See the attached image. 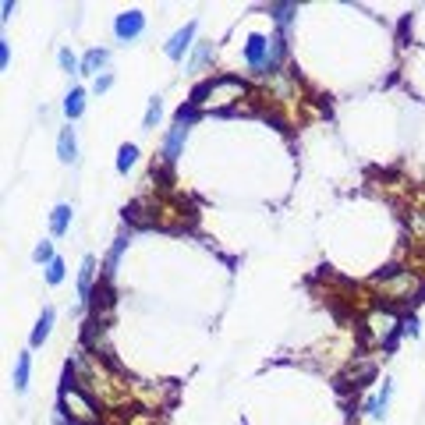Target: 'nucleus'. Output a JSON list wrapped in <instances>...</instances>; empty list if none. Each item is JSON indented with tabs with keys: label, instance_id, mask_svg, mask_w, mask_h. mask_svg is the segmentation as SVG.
<instances>
[{
	"label": "nucleus",
	"instance_id": "obj_1",
	"mask_svg": "<svg viewBox=\"0 0 425 425\" xmlns=\"http://www.w3.org/2000/svg\"><path fill=\"white\" fill-rule=\"evenodd\" d=\"M284 57H287V33H273V36L252 33L248 43H245V64L259 78L277 75L280 64H284Z\"/></svg>",
	"mask_w": 425,
	"mask_h": 425
},
{
	"label": "nucleus",
	"instance_id": "obj_2",
	"mask_svg": "<svg viewBox=\"0 0 425 425\" xmlns=\"http://www.w3.org/2000/svg\"><path fill=\"white\" fill-rule=\"evenodd\" d=\"M64 418H71L75 425H100V411L96 404L85 397L78 386H60V408H57Z\"/></svg>",
	"mask_w": 425,
	"mask_h": 425
},
{
	"label": "nucleus",
	"instance_id": "obj_3",
	"mask_svg": "<svg viewBox=\"0 0 425 425\" xmlns=\"http://www.w3.org/2000/svg\"><path fill=\"white\" fill-rule=\"evenodd\" d=\"M376 284H379L383 294L393 298V301L411 298V291L418 287V280H415L411 269H383V273H376Z\"/></svg>",
	"mask_w": 425,
	"mask_h": 425
},
{
	"label": "nucleus",
	"instance_id": "obj_4",
	"mask_svg": "<svg viewBox=\"0 0 425 425\" xmlns=\"http://www.w3.org/2000/svg\"><path fill=\"white\" fill-rule=\"evenodd\" d=\"M142 33H145V15L142 11H120L117 18H114V36H117V43H135V39H142Z\"/></svg>",
	"mask_w": 425,
	"mask_h": 425
},
{
	"label": "nucleus",
	"instance_id": "obj_5",
	"mask_svg": "<svg viewBox=\"0 0 425 425\" xmlns=\"http://www.w3.org/2000/svg\"><path fill=\"white\" fill-rule=\"evenodd\" d=\"M195 36H199V21H188L185 28H177V33L163 43V53L170 60H185V53L195 50Z\"/></svg>",
	"mask_w": 425,
	"mask_h": 425
},
{
	"label": "nucleus",
	"instance_id": "obj_6",
	"mask_svg": "<svg viewBox=\"0 0 425 425\" xmlns=\"http://www.w3.org/2000/svg\"><path fill=\"white\" fill-rule=\"evenodd\" d=\"M185 142H188V125L174 120V128L163 135V160L167 163H177L181 156H185Z\"/></svg>",
	"mask_w": 425,
	"mask_h": 425
},
{
	"label": "nucleus",
	"instance_id": "obj_7",
	"mask_svg": "<svg viewBox=\"0 0 425 425\" xmlns=\"http://www.w3.org/2000/svg\"><path fill=\"white\" fill-rule=\"evenodd\" d=\"M93 294H96V259L85 255L82 269H78V305H89Z\"/></svg>",
	"mask_w": 425,
	"mask_h": 425
},
{
	"label": "nucleus",
	"instance_id": "obj_8",
	"mask_svg": "<svg viewBox=\"0 0 425 425\" xmlns=\"http://www.w3.org/2000/svg\"><path fill=\"white\" fill-rule=\"evenodd\" d=\"M107 64H110V50L93 46V50H85V57H82V75H89L96 82L100 75H107Z\"/></svg>",
	"mask_w": 425,
	"mask_h": 425
},
{
	"label": "nucleus",
	"instance_id": "obj_9",
	"mask_svg": "<svg viewBox=\"0 0 425 425\" xmlns=\"http://www.w3.org/2000/svg\"><path fill=\"white\" fill-rule=\"evenodd\" d=\"M57 160L60 163H68V167H75L78 163V135H75V128L68 125V128H60V135H57Z\"/></svg>",
	"mask_w": 425,
	"mask_h": 425
},
{
	"label": "nucleus",
	"instance_id": "obj_10",
	"mask_svg": "<svg viewBox=\"0 0 425 425\" xmlns=\"http://www.w3.org/2000/svg\"><path fill=\"white\" fill-rule=\"evenodd\" d=\"M53 319H57V309L53 305H43L39 319H36V329H33V337H28V347H43L46 337H50V329H53Z\"/></svg>",
	"mask_w": 425,
	"mask_h": 425
},
{
	"label": "nucleus",
	"instance_id": "obj_11",
	"mask_svg": "<svg viewBox=\"0 0 425 425\" xmlns=\"http://www.w3.org/2000/svg\"><path fill=\"white\" fill-rule=\"evenodd\" d=\"M125 248H128V234L120 230V234L114 237V245H110L107 259H103V280H107V284H110V277L117 273V266H120V255H125Z\"/></svg>",
	"mask_w": 425,
	"mask_h": 425
},
{
	"label": "nucleus",
	"instance_id": "obj_12",
	"mask_svg": "<svg viewBox=\"0 0 425 425\" xmlns=\"http://www.w3.org/2000/svg\"><path fill=\"white\" fill-rule=\"evenodd\" d=\"M71 220H75V209H71L68 202H57V206H53V212H50V234H53V237L68 234Z\"/></svg>",
	"mask_w": 425,
	"mask_h": 425
},
{
	"label": "nucleus",
	"instance_id": "obj_13",
	"mask_svg": "<svg viewBox=\"0 0 425 425\" xmlns=\"http://www.w3.org/2000/svg\"><path fill=\"white\" fill-rule=\"evenodd\" d=\"M269 18L277 21V33H287L298 18V4H269Z\"/></svg>",
	"mask_w": 425,
	"mask_h": 425
},
{
	"label": "nucleus",
	"instance_id": "obj_14",
	"mask_svg": "<svg viewBox=\"0 0 425 425\" xmlns=\"http://www.w3.org/2000/svg\"><path fill=\"white\" fill-rule=\"evenodd\" d=\"M85 96H89V93H85L82 85H75L71 93L64 96V117H68V120H78V117L85 114Z\"/></svg>",
	"mask_w": 425,
	"mask_h": 425
},
{
	"label": "nucleus",
	"instance_id": "obj_15",
	"mask_svg": "<svg viewBox=\"0 0 425 425\" xmlns=\"http://www.w3.org/2000/svg\"><path fill=\"white\" fill-rule=\"evenodd\" d=\"M28 376H33V354L21 351L18 361H15V390H18V393L28 390Z\"/></svg>",
	"mask_w": 425,
	"mask_h": 425
},
{
	"label": "nucleus",
	"instance_id": "obj_16",
	"mask_svg": "<svg viewBox=\"0 0 425 425\" xmlns=\"http://www.w3.org/2000/svg\"><path fill=\"white\" fill-rule=\"evenodd\" d=\"M135 163H138V145L135 142H125V145L117 149V174L135 170Z\"/></svg>",
	"mask_w": 425,
	"mask_h": 425
},
{
	"label": "nucleus",
	"instance_id": "obj_17",
	"mask_svg": "<svg viewBox=\"0 0 425 425\" xmlns=\"http://www.w3.org/2000/svg\"><path fill=\"white\" fill-rule=\"evenodd\" d=\"M390 401H393V379H383V390L376 393V422H383L386 418V411H390Z\"/></svg>",
	"mask_w": 425,
	"mask_h": 425
},
{
	"label": "nucleus",
	"instance_id": "obj_18",
	"mask_svg": "<svg viewBox=\"0 0 425 425\" xmlns=\"http://www.w3.org/2000/svg\"><path fill=\"white\" fill-rule=\"evenodd\" d=\"M160 117H163V96H153V100H149V107H145L142 128H145V132H153V128L160 125Z\"/></svg>",
	"mask_w": 425,
	"mask_h": 425
},
{
	"label": "nucleus",
	"instance_id": "obj_19",
	"mask_svg": "<svg viewBox=\"0 0 425 425\" xmlns=\"http://www.w3.org/2000/svg\"><path fill=\"white\" fill-rule=\"evenodd\" d=\"M57 64H60V71H68V75H82V60H78L68 46L57 50Z\"/></svg>",
	"mask_w": 425,
	"mask_h": 425
},
{
	"label": "nucleus",
	"instance_id": "obj_20",
	"mask_svg": "<svg viewBox=\"0 0 425 425\" xmlns=\"http://www.w3.org/2000/svg\"><path fill=\"white\" fill-rule=\"evenodd\" d=\"M206 60H212V43H195V50L188 57V71H199Z\"/></svg>",
	"mask_w": 425,
	"mask_h": 425
},
{
	"label": "nucleus",
	"instance_id": "obj_21",
	"mask_svg": "<svg viewBox=\"0 0 425 425\" xmlns=\"http://www.w3.org/2000/svg\"><path fill=\"white\" fill-rule=\"evenodd\" d=\"M53 259H57V255H53V241H50V237H46V241H39V245L33 248V262H39L43 269H46Z\"/></svg>",
	"mask_w": 425,
	"mask_h": 425
},
{
	"label": "nucleus",
	"instance_id": "obj_22",
	"mask_svg": "<svg viewBox=\"0 0 425 425\" xmlns=\"http://www.w3.org/2000/svg\"><path fill=\"white\" fill-rule=\"evenodd\" d=\"M64 277H68L64 259H53V262L46 266V284H50V287H57V284H64Z\"/></svg>",
	"mask_w": 425,
	"mask_h": 425
},
{
	"label": "nucleus",
	"instance_id": "obj_23",
	"mask_svg": "<svg viewBox=\"0 0 425 425\" xmlns=\"http://www.w3.org/2000/svg\"><path fill=\"white\" fill-rule=\"evenodd\" d=\"M110 89H114V71H107V75H100V78L93 82V93H96V96L110 93Z\"/></svg>",
	"mask_w": 425,
	"mask_h": 425
},
{
	"label": "nucleus",
	"instance_id": "obj_24",
	"mask_svg": "<svg viewBox=\"0 0 425 425\" xmlns=\"http://www.w3.org/2000/svg\"><path fill=\"white\" fill-rule=\"evenodd\" d=\"M401 333H404V337H418V319L415 316H404L401 319Z\"/></svg>",
	"mask_w": 425,
	"mask_h": 425
},
{
	"label": "nucleus",
	"instance_id": "obj_25",
	"mask_svg": "<svg viewBox=\"0 0 425 425\" xmlns=\"http://www.w3.org/2000/svg\"><path fill=\"white\" fill-rule=\"evenodd\" d=\"M0 68H11V43L0 39Z\"/></svg>",
	"mask_w": 425,
	"mask_h": 425
},
{
	"label": "nucleus",
	"instance_id": "obj_26",
	"mask_svg": "<svg viewBox=\"0 0 425 425\" xmlns=\"http://www.w3.org/2000/svg\"><path fill=\"white\" fill-rule=\"evenodd\" d=\"M11 15H15V4L4 0V8H0V21H11Z\"/></svg>",
	"mask_w": 425,
	"mask_h": 425
},
{
	"label": "nucleus",
	"instance_id": "obj_27",
	"mask_svg": "<svg viewBox=\"0 0 425 425\" xmlns=\"http://www.w3.org/2000/svg\"><path fill=\"white\" fill-rule=\"evenodd\" d=\"M53 425H75V422H71V418H64V415H60V411H57V418H53Z\"/></svg>",
	"mask_w": 425,
	"mask_h": 425
}]
</instances>
